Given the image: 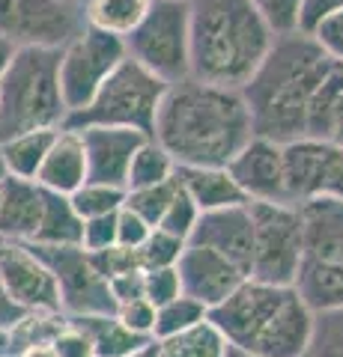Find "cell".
Masks as SVG:
<instances>
[{
	"label": "cell",
	"instance_id": "6da1fadb",
	"mask_svg": "<svg viewBox=\"0 0 343 357\" xmlns=\"http://www.w3.org/2000/svg\"><path fill=\"white\" fill-rule=\"evenodd\" d=\"M254 137L251 114L239 89L200 84L194 77L164 89L152 140L182 167H227Z\"/></svg>",
	"mask_w": 343,
	"mask_h": 357
},
{
	"label": "cell",
	"instance_id": "7a4b0ae2",
	"mask_svg": "<svg viewBox=\"0 0 343 357\" xmlns=\"http://www.w3.org/2000/svg\"><path fill=\"white\" fill-rule=\"evenodd\" d=\"M331 60L307 33L278 36L260 69L239 89L257 137L293 143L307 137V116Z\"/></svg>",
	"mask_w": 343,
	"mask_h": 357
},
{
	"label": "cell",
	"instance_id": "3957f363",
	"mask_svg": "<svg viewBox=\"0 0 343 357\" xmlns=\"http://www.w3.org/2000/svg\"><path fill=\"white\" fill-rule=\"evenodd\" d=\"M275 45L248 0H188V77L242 89Z\"/></svg>",
	"mask_w": 343,
	"mask_h": 357
},
{
	"label": "cell",
	"instance_id": "277c9868",
	"mask_svg": "<svg viewBox=\"0 0 343 357\" xmlns=\"http://www.w3.org/2000/svg\"><path fill=\"white\" fill-rule=\"evenodd\" d=\"M60 51L15 48L0 84V143L24 131L63 128L69 110L57 81Z\"/></svg>",
	"mask_w": 343,
	"mask_h": 357
},
{
	"label": "cell",
	"instance_id": "5b68a950",
	"mask_svg": "<svg viewBox=\"0 0 343 357\" xmlns=\"http://www.w3.org/2000/svg\"><path fill=\"white\" fill-rule=\"evenodd\" d=\"M164 89H168V84H161L156 75H149L135 60L126 57L114 69V75L98 86V93L90 102L66 116L63 128H129L152 137Z\"/></svg>",
	"mask_w": 343,
	"mask_h": 357
},
{
	"label": "cell",
	"instance_id": "8992f818",
	"mask_svg": "<svg viewBox=\"0 0 343 357\" xmlns=\"http://www.w3.org/2000/svg\"><path fill=\"white\" fill-rule=\"evenodd\" d=\"M126 57L156 75L161 84H180L188 77V3L152 0L143 21L123 39Z\"/></svg>",
	"mask_w": 343,
	"mask_h": 357
},
{
	"label": "cell",
	"instance_id": "52a82bcc",
	"mask_svg": "<svg viewBox=\"0 0 343 357\" xmlns=\"http://www.w3.org/2000/svg\"><path fill=\"white\" fill-rule=\"evenodd\" d=\"M254 250L248 277L272 286H293L305 262L298 208L290 203H248Z\"/></svg>",
	"mask_w": 343,
	"mask_h": 357
},
{
	"label": "cell",
	"instance_id": "ba28073f",
	"mask_svg": "<svg viewBox=\"0 0 343 357\" xmlns=\"http://www.w3.org/2000/svg\"><path fill=\"white\" fill-rule=\"evenodd\" d=\"M123 60H126L123 39L81 27L60 48L57 81H60V96L66 110L69 114L81 110Z\"/></svg>",
	"mask_w": 343,
	"mask_h": 357
},
{
	"label": "cell",
	"instance_id": "9c48e42d",
	"mask_svg": "<svg viewBox=\"0 0 343 357\" xmlns=\"http://www.w3.org/2000/svg\"><path fill=\"white\" fill-rule=\"evenodd\" d=\"M81 27V6L69 0H0V39L13 48L60 51Z\"/></svg>",
	"mask_w": 343,
	"mask_h": 357
},
{
	"label": "cell",
	"instance_id": "30bf717a",
	"mask_svg": "<svg viewBox=\"0 0 343 357\" xmlns=\"http://www.w3.org/2000/svg\"><path fill=\"white\" fill-rule=\"evenodd\" d=\"M36 248V244H33ZM36 253L48 262L57 280L60 312L66 319L78 316H108L114 312V295L102 274L93 268L90 253L81 248H36Z\"/></svg>",
	"mask_w": 343,
	"mask_h": 357
},
{
	"label": "cell",
	"instance_id": "8fae6325",
	"mask_svg": "<svg viewBox=\"0 0 343 357\" xmlns=\"http://www.w3.org/2000/svg\"><path fill=\"white\" fill-rule=\"evenodd\" d=\"M284 194L298 206L311 197H343V143L298 137L284 143Z\"/></svg>",
	"mask_w": 343,
	"mask_h": 357
},
{
	"label": "cell",
	"instance_id": "7c38bea8",
	"mask_svg": "<svg viewBox=\"0 0 343 357\" xmlns=\"http://www.w3.org/2000/svg\"><path fill=\"white\" fill-rule=\"evenodd\" d=\"M293 295V286H272L260 280L242 283L224 304L209 310V321L224 333V340L236 349H251L254 340L269 328V321L278 316L284 301Z\"/></svg>",
	"mask_w": 343,
	"mask_h": 357
},
{
	"label": "cell",
	"instance_id": "4fadbf2b",
	"mask_svg": "<svg viewBox=\"0 0 343 357\" xmlns=\"http://www.w3.org/2000/svg\"><path fill=\"white\" fill-rule=\"evenodd\" d=\"M0 280L24 312H60L57 280L30 241H0Z\"/></svg>",
	"mask_w": 343,
	"mask_h": 357
},
{
	"label": "cell",
	"instance_id": "5bb4252c",
	"mask_svg": "<svg viewBox=\"0 0 343 357\" xmlns=\"http://www.w3.org/2000/svg\"><path fill=\"white\" fill-rule=\"evenodd\" d=\"M176 277H180L182 295L194 298L206 310L224 304L248 280V274L242 268H236L233 262H227L224 256L212 250L197 248V244H185L180 262H176Z\"/></svg>",
	"mask_w": 343,
	"mask_h": 357
},
{
	"label": "cell",
	"instance_id": "9a60e30c",
	"mask_svg": "<svg viewBox=\"0 0 343 357\" xmlns=\"http://www.w3.org/2000/svg\"><path fill=\"white\" fill-rule=\"evenodd\" d=\"M248 203H286L284 194V146L265 137H254L227 164Z\"/></svg>",
	"mask_w": 343,
	"mask_h": 357
},
{
	"label": "cell",
	"instance_id": "2e32d148",
	"mask_svg": "<svg viewBox=\"0 0 343 357\" xmlns=\"http://www.w3.org/2000/svg\"><path fill=\"white\" fill-rule=\"evenodd\" d=\"M188 244H197V248H206L218 256H224L227 262H233L248 274L251 250H254V223H251L248 203L218 208V211H203L197 218V227Z\"/></svg>",
	"mask_w": 343,
	"mask_h": 357
},
{
	"label": "cell",
	"instance_id": "e0dca14e",
	"mask_svg": "<svg viewBox=\"0 0 343 357\" xmlns=\"http://www.w3.org/2000/svg\"><path fill=\"white\" fill-rule=\"evenodd\" d=\"M78 134L87 158V182L123 188L126 191L131 155L147 140V134L129 128H81Z\"/></svg>",
	"mask_w": 343,
	"mask_h": 357
},
{
	"label": "cell",
	"instance_id": "ac0fdd59",
	"mask_svg": "<svg viewBox=\"0 0 343 357\" xmlns=\"http://www.w3.org/2000/svg\"><path fill=\"white\" fill-rule=\"evenodd\" d=\"M302 248L311 262H343V197L319 194L298 203Z\"/></svg>",
	"mask_w": 343,
	"mask_h": 357
},
{
	"label": "cell",
	"instance_id": "d6986e66",
	"mask_svg": "<svg viewBox=\"0 0 343 357\" xmlns=\"http://www.w3.org/2000/svg\"><path fill=\"white\" fill-rule=\"evenodd\" d=\"M45 191L0 170V241H30L39 227Z\"/></svg>",
	"mask_w": 343,
	"mask_h": 357
},
{
	"label": "cell",
	"instance_id": "ffe728a7",
	"mask_svg": "<svg viewBox=\"0 0 343 357\" xmlns=\"http://www.w3.org/2000/svg\"><path fill=\"white\" fill-rule=\"evenodd\" d=\"M84 182H87V158H84L81 134L60 128L36 173V185L48 194L72 197Z\"/></svg>",
	"mask_w": 343,
	"mask_h": 357
},
{
	"label": "cell",
	"instance_id": "44dd1931",
	"mask_svg": "<svg viewBox=\"0 0 343 357\" xmlns=\"http://www.w3.org/2000/svg\"><path fill=\"white\" fill-rule=\"evenodd\" d=\"M176 178H180L182 191L191 197V203L200 208V215L248 203L233 176L227 173V167H182L176 170Z\"/></svg>",
	"mask_w": 343,
	"mask_h": 357
},
{
	"label": "cell",
	"instance_id": "7402d4cb",
	"mask_svg": "<svg viewBox=\"0 0 343 357\" xmlns=\"http://www.w3.org/2000/svg\"><path fill=\"white\" fill-rule=\"evenodd\" d=\"M307 137L343 143V63L331 60L307 116Z\"/></svg>",
	"mask_w": 343,
	"mask_h": 357
},
{
	"label": "cell",
	"instance_id": "603a6c76",
	"mask_svg": "<svg viewBox=\"0 0 343 357\" xmlns=\"http://www.w3.org/2000/svg\"><path fill=\"white\" fill-rule=\"evenodd\" d=\"M293 289L314 316L343 310V262L323 265V262L305 259L302 268H298Z\"/></svg>",
	"mask_w": 343,
	"mask_h": 357
},
{
	"label": "cell",
	"instance_id": "cb8c5ba5",
	"mask_svg": "<svg viewBox=\"0 0 343 357\" xmlns=\"http://www.w3.org/2000/svg\"><path fill=\"white\" fill-rule=\"evenodd\" d=\"M60 128H39V131H24L0 143V170L13 178H27L36 182V173L45 155L51 149L54 137Z\"/></svg>",
	"mask_w": 343,
	"mask_h": 357
},
{
	"label": "cell",
	"instance_id": "d4e9b609",
	"mask_svg": "<svg viewBox=\"0 0 343 357\" xmlns=\"http://www.w3.org/2000/svg\"><path fill=\"white\" fill-rule=\"evenodd\" d=\"M81 229L84 220L75 215L69 197L45 191V206H42L39 227L33 232L30 244H36V248H81Z\"/></svg>",
	"mask_w": 343,
	"mask_h": 357
},
{
	"label": "cell",
	"instance_id": "484cf974",
	"mask_svg": "<svg viewBox=\"0 0 343 357\" xmlns=\"http://www.w3.org/2000/svg\"><path fill=\"white\" fill-rule=\"evenodd\" d=\"M149 6L152 0H84L81 18L84 27L126 39L143 21V15L149 13Z\"/></svg>",
	"mask_w": 343,
	"mask_h": 357
},
{
	"label": "cell",
	"instance_id": "4316f807",
	"mask_svg": "<svg viewBox=\"0 0 343 357\" xmlns=\"http://www.w3.org/2000/svg\"><path fill=\"white\" fill-rule=\"evenodd\" d=\"M69 321H75L87 333L96 357H129L152 342V340H143L138 333H131L114 312H108V316H78Z\"/></svg>",
	"mask_w": 343,
	"mask_h": 357
},
{
	"label": "cell",
	"instance_id": "83f0119b",
	"mask_svg": "<svg viewBox=\"0 0 343 357\" xmlns=\"http://www.w3.org/2000/svg\"><path fill=\"white\" fill-rule=\"evenodd\" d=\"M152 345H156V357H224L230 349L224 333L209 319H203L200 325L188 328L182 333H176V337L152 342Z\"/></svg>",
	"mask_w": 343,
	"mask_h": 357
},
{
	"label": "cell",
	"instance_id": "f1b7e54d",
	"mask_svg": "<svg viewBox=\"0 0 343 357\" xmlns=\"http://www.w3.org/2000/svg\"><path fill=\"white\" fill-rule=\"evenodd\" d=\"M176 176V164L168 152L152 137H147L138 146V152L131 155L129 164V176H126V191H135V188H152L161 182H170Z\"/></svg>",
	"mask_w": 343,
	"mask_h": 357
},
{
	"label": "cell",
	"instance_id": "f546056e",
	"mask_svg": "<svg viewBox=\"0 0 343 357\" xmlns=\"http://www.w3.org/2000/svg\"><path fill=\"white\" fill-rule=\"evenodd\" d=\"M203 319H209V310L203 304H197V301L188 298V295L173 298V301H168V304L156 307V328H152V342L176 337V333H182L188 328L200 325Z\"/></svg>",
	"mask_w": 343,
	"mask_h": 357
},
{
	"label": "cell",
	"instance_id": "4dcf8cb0",
	"mask_svg": "<svg viewBox=\"0 0 343 357\" xmlns=\"http://www.w3.org/2000/svg\"><path fill=\"white\" fill-rule=\"evenodd\" d=\"M69 203L75 208V215L81 220H93V218H108L117 215L126 203V191L123 188H110V185H96V182H84L78 191L69 197Z\"/></svg>",
	"mask_w": 343,
	"mask_h": 357
},
{
	"label": "cell",
	"instance_id": "1f68e13d",
	"mask_svg": "<svg viewBox=\"0 0 343 357\" xmlns=\"http://www.w3.org/2000/svg\"><path fill=\"white\" fill-rule=\"evenodd\" d=\"M180 191V178H170V182H161V185H152V188H135V191H126V208H131L138 218H143L152 229L159 227L161 215L168 211L170 199Z\"/></svg>",
	"mask_w": 343,
	"mask_h": 357
},
{
	"label": "cell",
	"instance_id": "d6a6232c",
	"mask_svg": "<svg viewBox=\"0 0 343 357\" xmlns=\"http://www.w3.org/2000/svg\"><path fill=\"white\" fill-rule=\"evenodd\" d=\"M66 325L63 312H24L13 328V354L27 349L36 342H51L57 337V331Z\"/></svg>",
	"mask_w": 343,
	"mask_h": 357
},
{
	"label": "cell",
	"instance_id": "836d02e7",
	"mask_svg": "<svg viewBox=\"0 0 343 357\" xmlns=\"http://www.w3.org/2000/svg\"><path fill=\"white\" fill-rule=\"evenodd\" d=\"M185 244H188V241L170 236V232L152 229L149 238L143 241L140 250H138V265H140V271H156V268H176V262H180V256H182V250H185Z\"/></svg>",
	"mask_w": 343,
	"mask_h": 357
},
{
	"label": "cell",
	"instance_id": "e575fe53",
	"mask_svg": "<svg viewBox=\"0 0 343 357\" xmlns=\"http://www.w3.org/2000/svg\"><path fill=\"white\" fill-rule=\"evenodd\" d=\"M305 357H343V310L314 316V337Z\"/></svg>",
	"mask_w": 343,
	"mask_h": 357
},
{
	"label": "cell",
	"instance_id": "d590c367",
	"mask_svg": "<svg viewBox=\"0 0 343 357\" xmlns=\"http://www.w3.org/2000/svg\"><path fill=\"white\" fill-rule=\"evenodd\" d=\"M248 3L257 9V15L275 33V39L298 33V15H302L305 0H248Z\"/></svg>",
	"mask_w": 343,
	"mask_h": 357
},
{
	"label": "cell",
	"instance_id": "8d00e7d4",
	"mask_svg": "<svg viewBox=\"0 0 343 357\" xmlns=\"http://www.w3.org/2000/svg\"><path fill=\"white\" fill-rule=\"evenodd\" d=\"M197 218H200V208H197L191 203V197H188L182 188H180L176 197L170 199L168 211L161 215L156 229H164V232H170V236L188 241V238H191V232H194V227H197Z\"/></svg>",
	"mask_w": 343,
	"mask_h": 357
},
{
	"label": "cell",
	"instance_id": "74e56055",
	"mask_svg": "<svg viewBox=\"0 0 343 357\" xmlns=\"http://www.w3.org/2000/svg\"><path fill=\"white\" fill-rule=\"evenodd\" d=\"M180 277H176V268H156V271H143V298L149 301L152 307H161L168 301L180 298Z\"/></svg>",
	"mask_w": 343,
	"mask_h": 357
},
{
	"label": "cell",
	"instance_id": "f35d334b",
	"mask_svg": "<svg viewBox=\"0 0 343 357\" xmlns=\"http://www.w3.org/2000/svg\"><path fill=\"white\" fill-rule=\"evenodd\" d=\"M114 316L123 321V325L138 333L143 340H152V328H156V307L149 304L147 298H135V301H126L114 310Z\"/></svg>",
	"mask_w": 343,
	"mask_h": 357
},
{
	"label": "cell",
	"instance_id": "ab89813d",
	"mask_svg": "<svg viewBox=\"0 0 343 357\" xmlns=\"http://www.w3.org/2000/svg\"><path fill=\"white\" fill-rule=\"evenodd\" d=\"M90 262L105 280H114L119 274H129V271H138V250H126V248H108V250H98L90 253Z\"/></svg>",
	"mask_w": 343,
	"mask_h": 357
},
{
	"label": "cell",
	"instance_id": "60d3db41",
	"mask_svg": "<svg viewBox=\"0 0 343 357\" xmlns=\"http://www.w3.org/2000/svg\"><path fill=\"white\" fill-rule=\"evenodd\" d=\"M114 244H117V215L84 220V229H81V250L98 253V250L114 248Z\"/></svg>",
	"mask_w": 343,
	"mask_h": 357
},
{
	"label": "cell",
	"instance_id": "b9f144b4",
	"mask_svg": "<svg viewBox=\"0 0 343 357\" xmlns=\"http://www.w3.org/2000/svg\"><path fill=\"white\" fill-rule=\"evenodd\" d=\"M152 227L143 218H138L131 208H119L117 211V248L126 250H140V244L149 238Z\"/></svg>",
	"mask_w": 343,
	"mask_h": 357
},
{
	"label": "cell",
	"instance_id": "7bdbcfd3",
	"mask_svg": "<svg viewBox=\"0 0 343 357\" xmlns=\"http://www.w3.org/2000/svg\"><path fill=\"white\" fill-rule=\"evenodd\" d=\"M51 349L57 357H96L87 333L69 319H66V325L57 331V337L51 340Z\"/></svg>",
	"mask_w": 343,
	"mask_h": 357
},
{
	"label": "cell",
	"instance_id": "ee69618b",
	"mask_svg": "<svg viewBox=\"0 0 343 357\" xmlns=\"http://www.w3.org/2000/svg\"><path fill=\"white\" fill-rule=\"evenodd\" d=\"M307 36L319 45V51H323L328 60L343 63V13L326 18L323 24H319L314 33H307Z\"/></svg>",
	"mask_w": 343,
	"mask_h": 357
},
{
	"label": "cell",
	"instance_id": "f6af8a7d",
	"mask_svg": "<svg viewBox=\"0 0 343 357\" xmlns=\"http://www.w3.org/2000/svg\"><path fill=\"white\" fill-rule=\"evenodd\" d=\"M343 13V0H305L298 15V33H314L326 18Z\"/></svg>",
	"mask_w": 343,
	"mask_h": 357
},
{
	"label": "cell",
	"instance_id": "bcb514c9",
	"mask_svg": "<svg viewBox=\"0 0 343 357\" xmlns=\"http://www.w3.org/2000/svg\"><path fill=\"white\" fill-rule=\"evenodd\" d=\"M110 286V295H114V304H126V301H135L143 298V271H129V274H119L114 280H108Z\"/></svg>",
	"mask_w": 343,
	"mask_h": 357
},
{
	"label": "cell",
	"instance_id": "7dc6e473",
	"mask_svg": "<svg viewBox=\"0 0 343 357\" xmlns=\"http://www.w3.org/2000/svg\"><path fill=\"white\" fill-rule=\"evenodd\" d=\"M21 316H24V310L15 307V301L9 298V292H6L3 280H0V325L13 331V328L18 325V319H21Z\"/></svg>",
	"mask_w": 343,
	"mask_h": 357
},
{
	"label": "cell",
	"instance_id": "c3c4849f",
	"mask_svg": "<svg viewBox=\"0 0 343 357\" xmlns=\"http://www.w3.org/2000/svg\"><path fill=\"white\" fill-rule=\"evenodd\" d=\"M13 357H57L51 349V342H36V345H27V349L15 351Z\"/></svg>",
	"mask_w": 343,
	"mask_h": 357
},
{
	"label": "cell",
	"instance_id": "681fc988",
	"mask_svg": "<svg viewBox=\"0 0 343 357\" xmlns=\"http://www.w3.org/2000/svg\"><path fill=\"white\" fill-rule=\"evenodd\" d=\"M13 45L9 42H3L0 39V84H3V75H6V66H9V60H13Z\"/></svg>",
	"mask_w": 343,
	"mask_h": 357
},
{
	"label": "cell",
	"instance_id": "f907efd6",
	"mask_svg": "<svg viewBox=\"0 0 343 357\" xmlns=\"http://www.w3.org/2000/svg\"><path fill=\"white\" fill-rule=\"evenodd\" d=\"M0 357H13V331L0 325Z\"/></svg>",
	"mask_w": 343,
	"mask_h": 357
},
{
	"label": "cell",
	"instance_id": "816d5d0a",
	"mask_svg": "<svg viewBox=\"0 0 343 357\" xmlns=\"http://www.w3.org/2000/svg\"><path fill=\"white\" fill-rule=\"evenodd\" d=\"M224 357H257V354H251V351H245V349H236V345H230Z\"/></svg>",
	"mask_w": 343,
	"mask_h": 357
},
{
	"label": "cell",
	"instance_id": "f5cc1de1",
	"mask_svg": "<svg viewBox=\"0 0 343 357\" xmlns=\"http://www.w3.org/2000/svg\"><path fill=\"white\" fill-rule=\"evenodd\" d=\"M129 357H156V345H147V349H140V351H135V354H129Z\"/></svg>",
	"mask_w": 343,
	"mask_h": 357
},
{
	"label": "cell",
	"instance_id": "db71d44e",
	"mask_svg": "<svg viewBox=\"0 0 343 357\" xmlns=\"http://www.w3.org/2000/svg\"><path fill=\"white\" fill-rule=\"evenodd\" d=\"M69 3H75V6H81V3H84V0H69Z\"/></svg>",
	"mask_w": 343,
	"mask_h": 357
},
{
	"label": "cell",
	"instance_id": "11a10c76",
	"mask_svg": "<svg viewBox=\"0 0 343 357\" xmlns=\"http://www.w3.org/2000/svg\"><path fill=\"white\" fill-rule=\"evenodd\" d=\"M182 3H188V0H182Z\"/></svg>",
	"mask_w": 343,
	"mask_h": 357
}]
</instances>
